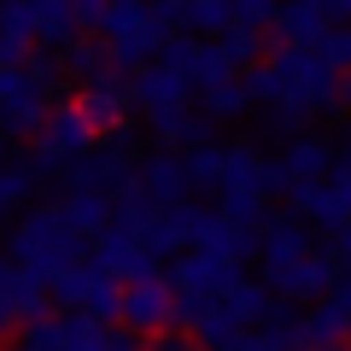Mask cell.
<instances>
[{"label":"cell","instance_id":"obj_18","mask_svg":"<svg viewBox=\"0 0 351 351\" xmlns=\"http://www.w3.org/2000/svg\"><path fill=\"white\" fill-rule=\"evenodd\" d=\"M59 205V217L71 223V234H82L88 246L112 228V217H117V199H106V193H64V199H53Z\"/></svg>","mask_w":351,"mask_h":351},{"label":"cell","instance_id":"obj_41","mask_svg":"<svg viewBox=\"0 0 351 351\" xmlns=\"http://www.w3.org/2000/svg\"><path fill=\"white\" fill-rule=\"evenodd\" d=\"M64 6H71V18H76L82 29H100V18H106L112 0H64Z\"/></svg>","mask_w":351,"mask_h":351},{"label":"cell","instance_id":"obj_50","mask_svg":"<svg viewBox=\"0 0 351 351\" xmlns=\"http://www.w3.org/2000/svg\"><path fill=\"white\" fill-rule=\"evenodd\" d=\"M328 351H351V346H328Z\"/></svg>","mask_w":351,"mask_h":351},{"label":"cell","instance_id":"obj_36","mask_svg":"<svg viewBox=\"0 0 351 351\" xmlns=\"http://www.w3.org/2000/svg\"><path fill=\"white\" fill-rule=\"evenodd\" d=\"M24 170L36 176V182H53V176H64V170H71V158H64L59 147H47V141H29V152H24Z\"/></svg>","mask_w":351,"mask_h":351},{"label":"cell","instance_id":"obj_23","mask_svg":"<svg viewBox=\"0 0 351 351\" xmlns=\"http://www.w3.org/2000/svg\"><path fill=\"white\" fill-rule=\"evenodd\" d=\"M346 339H351V322L334 304H311L299 316V351H328V346H346Z\"/></svg>","mask_w":351,"mask_h":351},{"label":"cell","instance_id":"obj_28","mask_svg":"<svg viewBox=\"0 0 351 351\" xmlns=\"http://www.w3.org/2000/svg\"><path fill=\"white\" fill-rule=\"evenodd\" d=\"M205 100V117H211V123H234V117H246L252 112V94H246V82H217V88H205L199 94Z\"/></svg>","mask_w":351,"mask_h":351},{"label":"cell","instance_id":"obj_20","mask_svg":"<svg viewBox=\"0 0 351 351\" xmlns=\"http://www.w3.org/2000/svg\"><path fill=\"white\" fill-rule=\"evenodd\" d=\"M328 29H334V18H328L322 6H299V0H281V18H276L281 47H322Z\"/></svg>","mask_w":351,"mask_h":351},{"label":"cell","instance_id":"obj_49","mask_svg":"<svg viewBox=\"0 0 351 351\" xmlns=\"http://www.w3.org/2000/svg\"><path fill=\"white\" fill-rule=\"evenodd\" d=\"M339 158H351V129H346V135H339Z\"/></svg>","mask_w":351,"mask_h":351},{"label":"cell","instance_id":"obj_5","mask_svg":"<svg viewBox=\"0 0 351 351\" xmlns=\"http://www.w3.org/2000/svg\"><path fill=\"white\" fill-rule=\"evenodd\" d=\"M88 263L100 269L106 281H117V287H135V281H164L158 276V258L147 252V240L141 234H129V228H106L94 246H88Z\"/></svg>","mask_w":351,"mask_h":351},{"label":"cell","instance_id":"obj_26","mask_svg":"<svg viewBox=\"0 0 351 351\" xmlns=\"http://www.w3.org/2000/svg\"><path fill=\"white\" fill-rule=\"evenodd\" d=\"M217 217H228V223H240V228L258 234L276 211H269V199H258L252 188H223V193H217Z\"/></svg>","mask_w":351,"mask_h":351},{"label":"cell","instance_id":"obj_39","mask_svg":"<svg viewBox=\"0 0 351 351\" xmlns=\"http://www.w3.org/2000/svg\"><path fill=\"white\" fill-rule=\"evenodd\" d=\"M29 53H36V41L6 36V29H0V71H24V64H29Z\"/></svg>","mask_w":351,"mask_h":351},{"label":"cell","instance_id":"obj_17","mask_svg":"<svg viewBox=\"0 0 351 351\" xmlns=\"http://www.w3.org/2000/svg\"><path fill=\"white\" fill-rule=\"evenodd\" d=\"M193 252H211V258H223V263H246V258H258V234L211 211L205 228H199V240H193Z\"/></svg>","mask_w":351,"mask_h":351},{"label":"cell","instance_id":"obj_12","mask_svg":"<svg viewBox=\"0 0 351 351\" xmlns=\"http://www.w3.org/2000/svg\"><path fill=\"white\" fill-rule=\"evenodd\" d=\"M76 106H82L94 141L129 135V106H135V100H129V88H82V94H76Z\"/></svg>","mask_w":351,"mask_h":351},{"label":"cell","instance_id":"obj_2","mask_svg":"<svg viewBox=\"0 0 351 351\" xmlns=\"http://www.w3.org/2000/svg\"><path fill=\"white\" fill-rule=\"evenodd\" d=\"M269 64H276L281 82H287V106H299V112H311V117L339 112V82H346V71H339L322 47H276Z\"/></svg>","mask_w":351,"mask_h":351},{"label":"cell","instance_id":"obj_47","mask_svg":"<svg viewBox=\"0 0 351 351\" xmlns=\"http://www.w3.org/2000/svg\"><path fill=\"white\" fill-rule=\"evenodd\" d=\"M339 112H351V71H346V82H339Z\"/></svg>","mask_w":351,"mask_h":351},{"label":"cell","instance_id":"obj_9","mask_svg":"<svg viewBox=\"0 0 351 351\" xmlns=\"http://www.w3.org/2000/svg\"><path fill=\"white\" fill-rule=\"evenodd\" d=\"M135 182H141V193H147V199L158 205V211H176V205H188V199H193L188 152H170V147L147 152V158L135 164Z\"/></svg>","mask_w":351,"mask_h":351},{"label":"cell","instance_id":"obj_25","mask_svg":"<svg viewBox=\"0 0 351 351\" xmlns=\"http://www.w3.org/2000/svg\"><path fill=\"white\" fill-rule=\"evenodd\" d=\"M234 29V0H188V36L193 41H223Z\"/></svg>","mask_w":351,"mask_h":351},{"label":"cell","instance_id":"obj_30","mask_svg":"<svg viewBox=\"0 0 351 351\" xmlns=\"http://www.w3.org/2000/svg\"><path fill=\"white\" fill-rule=\"evenodd\" d=\"M188 82H193V94H205V88H217V82H234V64H228L223 41H199V59H193Z\"/></svg>","mask_w":351,"mask_h":351},{"label":"cell","instance_id":"obj_8","mask_svg":"<svg viewBox=\"0 0 351 351\" xmlns=\"http://www.w3.org/2000/svg\"><path fill=\"white\" fill-rule=\"evenodd\" d=\"M339 281H346V258H339L334 246H316L299 269H287V276L276 281V299H287V304H328V293H334Z\"/></svg>","mask_w":351,"mask_h":351},{"label":"cell","instance_id":"obj_29","mask_svg":"<svg viewBox=\"0 0 351 351\" xmlns=\"http://www.w3.org/2000/svg\"><path fill=\"white\" fill-rule=\"evenodd\" d=\"M12 339H18L12 351H64L71 346V328H64V316H36V322H24Z\"/></svg>","mask_w":351,"mask_h":351},{"label":"cell","instance_id":"obj_46","mask_svg":"<svg viewBox=\"0 0 351 351\" xmlns=\"http://www.w3.org/2000/svg\"><path fill=\"white\" fill-rule=\"evenodd\" d=\"M334 252H339V258H346V269H351V223H346V228H339V234H334Z\"/></svg>","mask_w":351,"mask_h":351},{"label":"cell","instance_id":"obj_16","mask_svg":"<svg viewBox=\"0 0 351 351\" xmlns=\"http://www.w3.org/2000/svg\"><path fill=\"white\" fill-rule=\"evenodd\" d=\"M47 112H53V100L41 94L36 82H24L12 100L0 106V135L6 141H36L41 129H47Z\"/></svg>","mask_w":351,"mask_h":351},{"label":"cell","instance_id":"obj_38","mask_svg":"<svg viewBox=\"0 0 351 351\" xmlns=\"http://www.w3.org/2000/svg\"><path fill=\"white\" fill-rule=\"evenodd\" d=\"M193 59H199V41H193V36H176L170 47L158 53V64H170V71H182V76L193 71Z\"/></svg>","mask_w":351,"mask_h":351},{"label":"cell","instance_id":"obj_37","mask_svg":"<svg viewBox=\"0 0 351 351\" xmlns=\"http://www.w3.org/2000/svg\"><path fill=\"white\" fill-rule=\"evenodd\" d=\"M223 53H228V64H234V76H246L252 64H258V53H263V36H252V29H228Z\"/></svg>","mask_w":351,"mask_h":351},{"label":"cell","instance_id":"obj_10","mask_svg":"<svg viewBox=\"0 0 351 351\" xmlns=\"http://www.w3.org/2000/svg\"><path fill=\"white\" fill-rule=\"evenodd\" d=\"M117 328H129L135 339H158L176 328V293L170 281H135V287H123V316H117Z\"/></svg>","mask_w":351,"mask_h":351},{"label":"cell","instance_id":"obj_33","mask_svg":"<svg viewBox=\"0 0 351 351\" xmlns=\"http://www.w3.org/2000/svg\"><path fill=\"white\" fill-rule=\"evenodd\" d=\"M240 334H246V328H240V322H234V311H228V304L217 299L211 311H205V322H199V334H193V339H199L205 351H228Z\"/></svg>","mask_w":351,"mask_h":351},{"label":"cell","instance_id":"obj_6","mask_svg":"<svg viewBox=\"0 0 351 351\" xmlns=\"http://www.w3.org/2000/svg\"><path fill=\"white\" fill-rule=\"evenodd\" d=\"M316 252V240H311V223H299V217H269V223L258 228V269H263V281L276 287L287 269H299L304 258Z\"/></svg>","mask_w":351,"mask_h":351},{"label":"cell","instance_id":"obj_7","mask_svg":"<svg viewBox=\"0 0 351 351\" xmlns=\"http://www.w3.org/2000/svg\"><path fill=\"white\" fill-rule=\"evenodd\" d=\"M164 281H170V293H182V299H228V293L240 287V263H223V258H211V252H182Z\"/></svg>","mask_w":351,"mask_h":351},{"label":"cell","instance_id":"obj_51","mask_svg":"<svg viewBox=\"0 0 351 351\" xmlns=\"http://www.w3.org/2000/svg\"><path fill=\"white\" fill-rule=\"evenodd\" d=\"M0 6H12V0H0Z\"/></svg>","mask_w":351,"mask_h":351},{"label":"cell","instance_id":"obj_34","mask_svg":"<svg viewBox=\"0 0 351 351\" xmlns=\"http://www.w3.org/2000/svg\"><path fill=\"white\" fill-rule=\"evenodd\" d=\"M18 276H24V269L0 252V334H18V328H24V316H18Z\"/></svg>","mask_w":351,"mask_h":351},{"label":"cell","instance_id":"obj_27","mask_svg":"<svg viewBox=\"0 0 351 351\" xmlns=\"http://www.w3.org/2000/svg\"><path fill=\"white\" fill-rule=\"evenodd\" d=\"M188 176H193V193H223L228 188V152L217 147H199V152H188Z\"/></svg>","mask_w":351,"mask_h":351},{"label":"cell","instance_id":"obj_45","mask_svg":"<svg viewBox=\"0 0 351 351\" xmlns=\"http://www.w3.org/2000/svg\"><path fill=\"white\" fill-rule=\"evenodd\" d=\"M228 351H276V346H269V339H263L258 328H246V334H240V339H234Z\"/></svg>","mask_w":351,"mask_h":351},{"label":"cell","instance_id":"obj_21","mask_svg":"<svg viewBox=\"0 0 351 351\" xmlns=\"http://www.w3.org/2000/svg\"><path fill=\"white\" fill-rule=\"evenodd\" d=\"M223 304L234 311V322H240V328H263V322H269V316H276L287 299H276V287H269L263 276H240V287L228 293Z\"/></svg>","mask_w":351,"mask_h":351},{"label":"cell","instance_id":"obj_3","mask_svg":"<svg viewBox=\"0 0 351 351\" xmlns=\"http://www.w3.org/2000/svg\"><path fill=\"white\" fill-rule=\"evenodd\" d=\"M47 293H53V304H59L64 316H88V322H100V328H117V316H123V287L106 281L94 263H82V269L59 276Z\"/></svg>","mask_w":351,"mask_h":351},{"label":"cell","instance_id":"obj_15","mask_svg":"<svg viewBox=\"0 0 351 351\" xmlns=\"http://www.w3.org/2000/svg\"><path fill=\"white\" fill-rule=\"evenodd\" d=\"M287 205H293V217H299V223L328 228V234H339V228L351 223V217H346V205H339V193L328 188V182H293Z\"/></svg>","mask_w":351,"mask_h":351},{"label":"cell","instance_id":"obj_43","mask_svg":"<svg viewBox=\"0 0 351 351\" xmlns=\"http://www.w3.org/2000/svg\"><path fill=\"white\" fill-rule=\"evenodd\" d=\"M147 351H205V346H199V339H193V334H176V328H170V334L147 339Z\"/></svg>","mask_w":351,"mask_h":351},{"label":"cell","instance_id":"obj_32","mask_svg":"<svg viewBox=\"0 0 351 351\" xmlns=\"http://www.w3.org/2000/svg\"><path fill=\"white\" fill-rule=\"evenodd\" d=\"M29 193H36V176L24 170V158H12L6 170H0V228H12V223H18L12 205H24Z\"/></svg>","mask_w":351,"mask_h":351},{"label":"cell","instance_id":"obj_24","mask_svg":"<svg viewBox=\"0 0 351 351\" xmlns=\"http://www.w3.org/2000/svg\"><path fill=\"white\" fill-rule=\"evenodd\" d=\"M304 123H311V112H299V106H263V112H258V147H263V141H276V147L287 152L299 135H311Z\"/></svg>","mask_w":351,"mask_h":351},{"label":"cell","instance_id":"obj_14","mask_svg":"<svg viewBox=\"0 0 351 351\" xmlns=\"http://www.w3.org/2000/svg\"><path fill=\"white\" fill-rule=\"evenodd\" d=\"M36 141H47V147H59L64 158H88V152L100 147V141H94V129H88V117H82V106H76V100H53V112H47V129H41Z\"/></svg>","mask_w":351,"mask_h":351},{"label":"cell","instance_id":"obj_48","mask_svg":"<svg viewBox=\"0 0 351 351\" xmlns=\"http://www.w3.org/2000/svg\"><path fill=\"white\" fill-rule=\"evenodd\" d=\"M6 164H12V141L0 135V170H6Z\"/></svg>","mask_w":351,"mask_h":351},{"label":"cell","instance_id":"obj_19","mask_svg":"<svg viewBox=\"0 0 351 351\" xmlns=\"http://www.w3.org/2000/svg\"><path fill=\"white\" fill-rule=\"evenodd\" d=\"M334 158H339V141H328V135H299L281 152V164H287L293 182H328V176H334Z\"/></svg>","mask_w":351,"mask_h":351},{"label":"cell","instance_id":"obj_40","mask_svg":"<svg viewBox=\"0 0 351 351\" xmlns=\"http://www.w3.org/2000/svg\"><path fill=\"white\" fill-rule=\"evenodd\" d=\"M322 53L339 64V71H351V24H339V29H328V41H322Z\"/></svg>","mask_w":351,"mask_h":351},{"label":"cell","instance_id":"obj_42","mask_svg":"<svg viewBox=\"0 0 351 351\" xmlns=\"http://www.w3.org/2000/svg\"><path fill=\"white\" fill-rule=\"evenodd\" d=\"M328 188L339 193V205H346V217H351V158H334V176H328Z\"/></svg>","mask_w":351,"mask_h":351},{"label":"cell","instance_id":"obj_31","mask_svg":"<svg viewBox=\"0 0 351 351\" xmlns=\"http://www.w3.org/2000/svg\"><path fill=\"white\" fill-rule=\"evenodd\" d=\"M240 82H246V94H252V112H263V106H287V82H281V71L269 59H258Z\"/></svg>","mask_w":351,"mask_h":351},{"label":"cell","instance_id":"obj_11","mask_svg":"<svg viewBox=\"0 0 351 351\" xmlns=\"http://www.w3.org/2000/svg\"><path fill=\"white\" fill-rule=\"evenodd\" d=\"M129 100H135L141 112H176V106L193 100V82L182 71H170V64H147V71H135V82H129Z\"/></svg>","mask_w":351,"mask_h":351},{"label":"cell","instance_id":"obj_22","mask_svg":"<svg viewBox=\"0 0 351 351\" xmlns=\"http://www.w3.org/2000/svg\"><path fill=\"white\" fill-rule=\"evenodd\" d=\"M29 12H36V47L64 53L71 41H82V24L71 18V6H64V0H29Z\"/></svg>","mask_w":351,"mask_h":351},{"label":"cell","instance_id":"obj_1","mask_svg":"<svg viewBox=\"0 0 351 351\" xmlns=\"http://www.w3.org/2000/svg\"><path fill=\"white\" fill-rule=\"evenodd\" d=\"M82 252H88V240L71 234V223L59 217V205H29V211L6 228V258H12L24 276L47 281V287L59 276H71V269H82Z\"/></svg>","mask_w":351,"mask_h":351},{"label":"cell","instance_id":"obj_4","mask_svg":"<svg viewBox=\"0 0 351 351\" xmlns=\"http://www.w3.org/2000/svg\"><path fill=\"white\" fill-rule=\"evenodd\" d=\"M64 182H71V193H106V199L129 193V188H135V158H129V135L100 141V147L88 152V158H71Z\"/></svg>","mask_w":351,"mask_h":351},{"label":"cell","instance_id":"obj_44","mask_svg":"<svg viewBox=\"0 0 351 351\" xmlns=\"http://www.w3.org/2000/svg\"><path fill=\"white\" fill-rule=\"evenodd\" d=\"M328 304H334V311H339V316L351 322V269H346V281H339V287L328 293Z\"/></svg>","mask_w":351,"mask_h":351},{"label":"cell","instance_id":"obj_35","mask_svg":"<svg viewBox=\"0 0 351 351\" xmlns=\"http://www.w3.org/2000/svg\"><path fill=\"white\" fill-rule=\"evenodd\" d=\"M276 18H281V0H234V29L263 36V29H276Z\"/></svg>","mask_w":351,"mask_h":351},{"label":"cell","instance_id":"obj_13","mask_svg":"<svg viewBox=\"0 0 351 351\" xmlns=\"http://www.w3.org/2000/svg\"><path fill=\"white\" fill-rule=\"evenodd\" d=\"M147 129L158 135V147H170V152H199V147H211V117H205V112H188V106H176V112H147Z\"/></svg>","mask_w":351,"mask_h":351}]
</instances>
